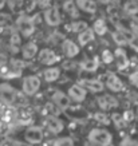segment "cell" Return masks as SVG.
Instances as JSON below:
<instances>
[{"label": "cell", "mask_w": 138, "mask_h": 146, "mask_svg": "<svg viewBox=\"0 0 138 146\" xmlns=\"http://www.w3.org/2000/svg\"><path fill=\"white\" fill-rule=\"evenodd\" d=\"M16 30L20 32L23 38H30V36L35 32V23L32 18L27 16V15H20L16 19Z\"/></svg>", "instance_id": "2"}, {"label": "cell", "mask_w": 138, "mask_h": 146, "mask_svg": "<svg viewBox=\"0 0 138 146\" xmlns=\"http://www.w3.org/2000/svg\"><path fill=\"white\" fill-rule=\"evenodd\" d=\"M5 3H7V0H0V9H3V8H4Z\"/></svg>", "instance_id": "38"}, {"label": "cell", "mask_w": 138, "mask_h": 146, "mask_svg": "<svg viewBox=\"0 0 138 146\" xmlns=\"http://www.w3.org/2000/svg\"><path fill=\"white\" fill-rule=\"evenodd\" d=\"M129 82L133 84L134 87L138 89V71H134L129 75Z\"/></svg>", "instance_id": "31"}, {"label": "cell", "mask_w": 138, "mask_h": 146, "mask_svg": "<svg viewBox=\"0 0 138 146\" xmlns=\"http://www.w3.org/2000/svg\"><path fill=\"white\" fill-rule=\"evenodd\" d=\"M40 86H42V82H40V79L38 76L35 75L26 76L22 83V91L23 94H26L28 97H32V95H35L39 91Z\"/></svg>", "instance_id": "3"}, {"label": "cell", "mask_w": 138, "mask_h": 146, "mask_svg": "<svg viewBox=\"0 0 138 146\" xmlns=\"http://www.w3.org/2000/svg\"><path fill=\"white\" fill-rule=\"evenodd\" d=\"M59 76H60V70L58 67H50V68H46L43 71V79L46 82H50V83L58 80Z\"/></svg>", "instance_id": "20"}, {"label": "cell", "mask_w": 138, "mask_h": 146, "mask_svg": "<svg viewBox=\"0 0 138 146\" xmlns=\"http://www.w3.org/2000/svg\"><path fill=\"white\" fill-rule=\"evenodd\" d=\"M94 119L97 121V122H99V123H102V125H109L111 122V119L109 118V115H107L105 111L95 113V114H94Z\"/></svg>", "instance_id": "25"}, {"label": "cell", "mask_w": 138, "mask_h": 146, "mask_svg": "<svg viewBox=\"0 0 138 146\" xmlns=\"http://www.w3.org/2000/svg\"><path fill=\"white\" fill-rule=\"evenodd\" d=\"M129 44L133 47V48H135L138 51V36H135V35H133L131 38L129 39Z\"/></svg>", "instance_id": "35"}, {"label": "cell", "mask_w": 138, "mask_h": 146, "mask_svg": "<svg viewBox=\"0 0 138 146\" xmlns=\"http://www.w3.org/2000/svg\"><path fill=\"white\" fill-rule=\"evenodd\" d=\"M36 4L39 5L40 8L47 9L51 7V0H36Z\"/></svg>", "instance_id": "33"}, {"label": "cell", "mask_w": 138, "mask_h": 146, "mask_svg": "<svg viewBox=\"0 0 138 146\" xmlns=\"http://www.w3.org/2000/svg\"><path fill=\"white\" fill-rule=\"evenodd\" d=\"M7 63H8L7 55H5V54H0V70H3V68H5V66H7Z\"/></svg>", "instance_id": "34"}, {"label": "cell", "mask_w": 138, "mask_h": 146, "mask_svg": "<svg viewBox=\"0 0 138 146\" xmlns=\"http://www.w3.org/2000/svg\"><path fill=\"white\" fill-rule=\"evenodd\" d=\"M93 30L95 34H98L99 36H103L107 32V26L103 19H98L94 22V26H93Z\"/></svg>", "instance_id": "23"}, {"label": "cell", "mask_w": 138, "mask_h": 146, "mask_svg": "<svg viewBox=\"0 0 138 146\" xmlns=\"http://www.w3.org/2000/svg\"><path fill=\"white\" fill-rule=\"evenodd\" d=\"M123 11L127 15H137L138 13V3L135 0H127L123 4Z\"/></svg>", "instance_id": "24"}, {"label": "cell", "mask_w": 138, "mask_h": 146, "mask_svg": "<svg viewBox=\"0 0 138 146\" xmlns=\"http://www.w3.org/2000/svg\"><path fill=\"white\" fill-rule=\"evenodd\" d=\"M54 146H74V142H72L71 138H59L54 142Z\"/></svg>", "instance_id": "28"}, {"label": "cell", "mask_w": 138, "mask_h": 146, "mask_svg": "<svg viewBox=\"0 0 138 146\" xmlns=\"http://www.w3.org/2000/svg\"><path fill=\"white\" fill-rule=\"evenodd\" d=\"M105 86L107 89L113 91V93H121L125 90V84L123 82L119 79V76H117L115 74H109L106 76V82H105Z\"/></svg>", "instance_id": "10"}, {"label": "cell", "mask_w": 138, "mask_h": 146, "mask_svg": "<svg viewBox=\"0 0 138 146\" xmlns=\"http://www.w3.org/2000/svg\"><path fill=\"white\" fill-rule=\"evenodd\" d=\"M114 55H115L117 66H118L119 70H126V68H129L130 67V60H129V58H127V55H126L125 50L118 47V48L115 50V54H114Z\"/></svg>", "instance_id": "15"}, {"label": "cell", "mask_w": 138, "mask_h": 146, "mask_svg": "<svg viewBox=\"0 0 138 146\" xmlns=\"http://www.w3.org/2000/svg\"><path fill=\"white\" fill-rule=\"evenodd\" d=\"M58 55L55 54V51L51 48H44L39 52V60L46 66H52L58 62Z\"/></svg>", "instance_id": "12"}, {"label": "cell", "mask_w": 138, "mask_h": 146, "mask_svg": "<svg viewBox=\"0 0 138 146\" xmlns=\"http://www.w3.org/2000/svg\"><path fill=\"white\" fill-rule=\"evenodd\" d=\"M94 30L93 28H86V30H83L82 32H79L78 34V42H79L80 46H86L89 44L90 42H93L94 40Z\"/></svg>", "instance_id": "19"}, {"label": "cell", "mask_w": 138, "mask_h": 146, "mask_svg": "<svg viewBox=\"0 0 138 146\" xmlns=\"http://www.w3.org/2000/svg\"><path fill=\"white\" fill-rule=\"evenodd\" d=\"M101 58H102L103 63H106V64H110V63L114 62V59H115V55L110 51V50H103L102 55H101Z\"/></svg>", "instance_id": "26"}, {"label": "cell", "mask_w": 138, "mask_h": 146, "mask_svg": "<svg viewBox=\"0 0 138 146\" xmlns=\"http://www.w3.org/2000/svg\"><path fill=\"white\" fill-rule=\"evenodd\" d=\"M79 84H82L86 90H89L91 93H102L105 90V83L101 79H95V78H90V79L82 78L79 80Z\"/></svg>", "instance_id": "8"}, {"label": "cell", "mask_w": 138, "mask_h": 146, "mask_svg": "<svg viewBox=\"0 0 138 146\" xmlns=\"http://www.w3.org/2000/svg\"><path fill=\"white\" fill-rule=\"evenodd\" d=\"M76 7L87 13H95L97 12V1L95 0H75Z\"/></svg>", "instance_id": "16"}, {"label": "cell", "mask_w": 138, "mask_h": 146, "mask_svg": "<svg viewBox=\"0 0 138 146\" xmlns=\"http://www.w3.org/2000/svg\"><path fill=\"white\" fill-rule=\"evenodd\" d=\"M67 94H68V97H70V99H71L72 102L82 103V102L86 99V97H87V90H86L82 84L78 83V84H72L71 87L68 89Z\"/></svg>", "instance_id": "6"}, {"label": "cell", "mask_w": 138, "mask_h": 146, "mask_svg": "<svg viewBox=\"0 0 138 146\" xmlns=\"http://www.w3.org/2000/svg\"><path fill=\"white\" fill-rule=\"evenodd\" d=\"M113 39L115 42L117 44L122 47V46H125L129 43V36H126V34L123 31H117V32H113Z\"/></svg>", "instance_id": "22"}, {"label": "cell", "mask_w": 138, "mask_h": 146, "mask_svg": "<svg viewBox=\"0 0 138 146\" xmlns=\"http://www.w3.org/2000/svg\"><path fill=\"white\" fill-rule=\"evenodd\" d=\"M20 52H22L23 59H32L38 54V46L34 42H28L22 47Z\"/></svg>", "instance_id": "18"}, {"label": "cell", "mask_w": 138, "mask_h": 146, "mask_svg": "<svg viewBox=\"0 0 138 146\" xmlns=\"http://www.w3.org/2000/svg\"><path fill=\"white\" fill-rule=\"evenodd\" d=\"M51 99H52V103L58 107L59 110H67L71 105L70 97L66 95L64 93H62V91H54Z\"/></svg>", "instance_id": "9"}, {"label": "cell", "mask_w": 138, "mask_h": 146, "mask_svg": "<svg viewBox=\"0 0 138 146\" xmlns=\"http://www.w3.org/2000/svg\"><path fill=\"white\" fill-rule=\"evenodd\" d=\"M44 20L47 26L50 27H58L60 24V13L56 7H50L44 11Z\"/></svg>", "instance_id": "11"}, {"label": "cell", "mask_w": 138, "mask_h": 146, "mask_svg": "<svg viewBox=\"0 0 138 146\" xmlns=\"http://www.w3.org/2000/svg\"><path fill=\"white\" fill-rule=\"evenodd\" d=\"M46 129L48 130L50 133L52 134H59L60 131H63L64 129V125L59 118H56L55 115H51L46 119Z\"/></svg>", "instance_id": "13"}, {"label": "cell", "mask_w": 138, "mask_h": 146, "mask_svg": "<svg viewBox=\"0 0 138 146\" xmlns=\"http://www.w3.org/2000/svg\"><path fill=\"white\" fill-rule=\"evenodd\" d=\"M121 146H138V141H135V139H133V138H125L123 141L121 142Z\"/></svg>", "instance_id": "32"}, {"label": "cell", "mask_w": 138, "mask_h": 146, "mask_svg": "<svg viewBox=\"0 0 138 146\" xmlns=\"http://www.w3.org/2000/svg\"><path fill=\"white\" fill-rule=\"evenodd\" d=\"M122 117H123V119H125L126 123H129V122H131V121L135 118V115H134V113L131 110H126L123 111V114H122Z\"/></svg>", "instance_id": "30"}, {"label": "cell", "mask_w": 138, "mask_h": 146, "mask_svg": "<svg viewBox=\"0 0 138 146\" xmlns=\"http://www.w3.org/2000/svg\"><path fill=\"white\" fill-rule=\"evenodd\" d=\"M79 67L83 71H89V72L98 70V67H99V59H98V56H95V58H86V59H83V60L80 62Z\"/></svg>", "instance_id": "17"}, {"label": "cell", "mask_w": 138, "mask_h": 146, "mask_svg": "<svg viewBox=\"0 0 138 146\" xmlns=\"http://www.w3.org/2000/svg\"><path fill=\"white\" fill-rule=\"evenodd\" d=\"M97 3H99V4H109L110 3V0H95Z\"/></svg>", "instance_id": "37"}, {"label": "cell", "mask_w": 138, "mask_h": 146, "mask_svg": "<svg viewBox=\"0 0 138 146\" xmlns=\"http://www.w3.org/2000/svg\"><path fill=\"white\" fill-rule=\"evenodd\" d=\"M129 99L131 102H135L138 99V94L135 93V91H130V93H129Z\"/></svg>", "instance_id": "36"}, {"label": "cell", "mask_w": 138, "mask_h": 146, "mask_svg": "<svg viewBox=\"0 0 138 146\" xmlns=\"http://www.w3.org/2000/svg\"><path fill=\"white\" fill-rule=\"evenodd\" d=\"M24 138L28 143L36 145V143H42L44 139V134H43V129L39 126H31L26 130L24 133Z\"/></svg>", "instance_id": "5"}, {"label": "cell", "mask_w": 138, "mask_h": 146, "mask_svg": "<svg viewBox=\"0 0 138 146\" xmlns=\"http://www.w3.org/2000/svg\"><path fill=\"white\" fill-rule=\"evenodd\" d=\"M97 105L101 110L103 111H107V110H113V109H117V107L119 106V101L115 97H113V95H102V97H99L97 99Z\"/></svg>", "instance_id": "7"}, {"label": "cell", "mask_w": 138, "mask_h": 146, "mask_svg": "<svg viewBox=\"0 0 138 146\" xmlns=\"http://www.w3.org/2000/svg\"><path fill=\"white\" fill-rule=\"evenodd\" d=\"M62 50H63V54L66 55L67 58H74L79 54V47L76 46L75 42H72L71 39H64L62 42Z\"/></svg>", "instance_id": "14"}, {"label": "cell", "mask_w": 138, "mask_h": 146, "mask_svg": "<svg viewBox=\"0 0 138 146\" xmlns=\"http://www.w3.org/2000/svg\"><path fill=\"white\" fill-rule=\"evenodd\" d=\"M89 142L98 146H110L113 141L111 134L105 129H93L89 133Z\"/></svg>", "instance_id": "1"}, {"label": "cell", "mask_w": 138, "mask_h": 146, "mask_svg": "<svg viewBox=\"0 0 138 146\" xmlns=\"http://www.w3.org/2000/svg\"><path fill=\"white\" fill-rule=\"evenodd\" d=\"M111 121L118 126V127H122V126L126 123L125 119H123V117H122V114H118V113H113Z\"/></svg>", "instance_id": "29"}, {"label": "cell", "mask_w": 138, "mask_h": 146, "mask_svg": "<svg viewBox=\"0 0 138 146\" xmlns=\"http://www.w3.org/2000/svg\"><path fill=\"white\" fill-rule=\"evenodd\" d=\"M0 98L7 103H16L18 101H20V94L9 83H1L0 84Z\"/></svg>", "instance_id": "4"}, {"label": "cell", "mask_w": 138, "mask_h": 146, "mask_svg": "<svg viewBox=\"0 0 138 146\" xmlns=\"http://www.w3.org/2000/svg\"><path fill=\"white\" fill-rule=\"evenodd\" d=\"M70 30L71 31H74V32H82L83 30H86L87 28V24H86L85 22H78V23H72V24H70Z\"/></svg>", "instance_id": "27"}, {"label": "cell", "mask_w": 138, "mask_h": 146, "mask_svg": "<svg viewBox=\"0 0 138 146\" xmlns=\"http://www.w3.org/2000/svg\"><path fill=\"white\" fill-rule=\"evenodd\" d=\"M63 9H64V12H66L67 15H70V16L74 19L79 16L78 7H76L75 1H72V0H66V1L63 3Z\"/></svg>", "instance_id": "21"}]
</instances>
